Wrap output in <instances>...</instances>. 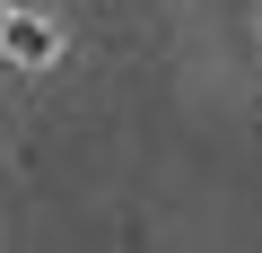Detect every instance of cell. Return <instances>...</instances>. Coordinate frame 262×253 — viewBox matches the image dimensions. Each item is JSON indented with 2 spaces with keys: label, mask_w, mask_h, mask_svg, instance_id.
Wrapping results in <instances>:
<instances>
[{
  "label": "cell",
  "mask_w": 262,
  "mask_h": 253,
  "mask_svg": "<svg viewBox=\"0 0 262 253\" xmlns=\"http://www.w3.org/2000/svg\"><path fill=\"white\" fill-rule=\"evenodd\" d=\"M0 53H9L18 70H53L61 61V27L44 9H9V18H0Z\"/></svg>",
  "instance_id": "6da1fadb"
},
{
  "label": "cell",
  "mask_w": 262,
  "mask_h": 253,
  "mask_svg": "<svg viewBox=\"0 0 262 253\" xmlns=\"http://www.w3.org/2000/svg\"><path fill=\"white\" fill-rule=\"evenodd\" d=\"M0 18H9V0H0Z\"/></svg>",
  "instance_id": "7a4b0ae2"
}]
</instances>
